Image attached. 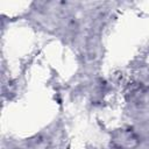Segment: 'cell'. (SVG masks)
<instances>
[{
  "label": "cell",
  "instance_id": "cell-1",
  "mask_svg": "<svg viewBox=\"0 0 149 149\" xmlns=\"http://www.w3.org/2000/svg\"><path fill=\"white\" fill-rule=\"evenodd\" d=\"M113 142L118 148L130 149L136 147V144L139 143V139L132 129H121L115 133Z\"/></svg>",
  "mask_w": 149,
  "mask_h": 149
}]
</instances>
